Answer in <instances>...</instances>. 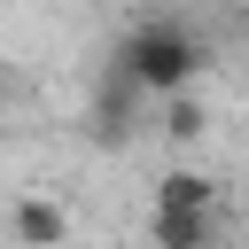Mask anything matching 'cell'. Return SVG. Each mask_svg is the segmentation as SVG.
<instances>
[{
    "label": "cell",
    "mask_w": 249,
    "mask_h": 249,
    "mask_svg": "<svg viewBox=\"0 0 249 249\" xmlns=\"http://www.w3.org/2000/svg\"><path fill=\"white\" fill-rule=\"evenodd\" d=\"M163 132H171V140L187 148V140L202 132V101H195V93H179V101H163Z\"/></svg>",
    "instance_id": "5"
},
{
    "label": "cell",
    "mask_w": 249,
    "mask_h": 249,
    "mask_svg": "<svg viewBox=\"0 0 249 249\" xmlns=\"http://www.w3.org/2000/svg\"><path fill=\"white\" fill-rule=\"evenodd\" d=\"M117 70H124L140 93H163V101H179V93L202 78V39H195L187 23H171V16H156V23H132V31L117 39Z\"/></svg>",
    "instance_id": "1"
},
{
    "label": "cell",
    "mask_w": 249,
    "mask_h": 249,
    "mask_svg": "<svg viewBox=\"0 0 249 249\" xmlns=\"http://www.w3.org/2000/svg\"><path fill=\"white\" fill-rule=\"evenodd\" d=\"M0 117H8V86H0Z\"/></svg>",
    "instance_id": "6"
},
{
    "label": "cell",
    "mask_w": 249,
    "mask_h": 249,
    "mask_svg": "<svg viewBox=\"0 0 249 249\" xmlns=\"http://www.w3.org/2000/svg\"><path fill=\"white\" fill-rule=\"evenodd\" d=\"M8 226H16V241H23V249H62V241H70V210H62V202H47V195H23Z\"/></svg>",
    "instance_id": "2"
},
{
    "label": "cell",
    "mask_w": 249,
    "mask_h": 249,
    "mask_svg": "<svg viewBox=\"0 0 249 249\" xmlns=\"http://www.w3.org/2000/svg\"><path fill=\"white\" fill-rule=\"evenodd\" d=\"M156 210H218V179H202V171H163V179H156Z\"/></svg>",
    "instance_id": "4"
},
{
    "label": "cell",
    "mask_w": 249,
    "mask_h": 249,
    "mask_svg": "<svg viewBox=\"0 0 249 249\" xmlns=\"http://www.w3.org/2000/svg\"><path fill=\"white\" fill-rule=\"evenodd\" d=\"M148 233H156V249H218V218L210 210H156Z\"/></svg>",
    "instance_id": "3"
}]
</instances>
